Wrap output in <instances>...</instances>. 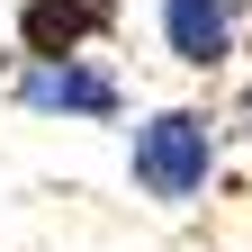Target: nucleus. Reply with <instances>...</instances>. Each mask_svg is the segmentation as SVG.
Listing matches in <instances>:
<instances>
[{"label":"nucleus","instance_id":"nucleus-2","mask_svg":"<svg viewBox=\"0 0 252 252\" xmlns=\"http://www.w3.org/2000/svg\"><path fill=\"white\" fill-rule=\"evenodd\" d=\"M0 99L36 126H117L126 117V72H117V54H63V63L9 54Z\"/></svg>","mask_w":252,"mask_h":252},{"label":"nucleus","instance_id":"nucleus-1","mask_svg":"<svg viewBox=\"0 0 252 252\" xmlns=\"http://www.w3.org/2000/svg\"><path fill=\"white\" fill-rule=\"evenodd\" d=\"M225 108L216 99H162L126 126V189L153 207V216H198L225 180Z\"/></svg>","mask_w":252,"mask_h":252},{"label":"nucleus","instance_id":"nucleus-3","mask_svg":"<svg viewBox=\"0 0 252 252\" xmlns=\"http://www.w3.org/2000/svg\"><path fill=\"white\" fill-rule=\"evenodd\" d=\"M153 36L180 72L225 81L252 54V0H153Z\"/></svg>","mask_w":252,"mask_h":252},{"label":"nucleus","instance_id":"nucleus-4","mask_svg":"<svg viewBox=\"0 0 252 252\" xmlns=\"http://www.w3.org/2000/svg\"><path fill=\"white\" fill-rule=\"evenodd\" d=\"M117 36H126V0H18V9H9V45L27 63L108 54Z\"/></svg>","mask_w":252,"mask_h":252}]
</instances>
